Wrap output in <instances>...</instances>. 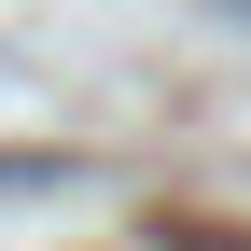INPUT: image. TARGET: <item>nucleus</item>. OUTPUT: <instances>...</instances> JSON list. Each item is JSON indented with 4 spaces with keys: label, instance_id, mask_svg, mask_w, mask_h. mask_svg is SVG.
<instances>
[{
    "label": "nucleus",
    "instance_id": "nucleus-1",
    "mask_svg": "<svg viewBox=\"0 0 251 251\" xmlns=\"http://www.w3.org/2000/svg\"><path fill=\"white\" fill-rule=\"evenodd\" d=\"M42 181H70L56 153H0V196H42Z\"/></svg>",
    "mask_w": 251,
    "mask_h": 251
}]
</instances>
